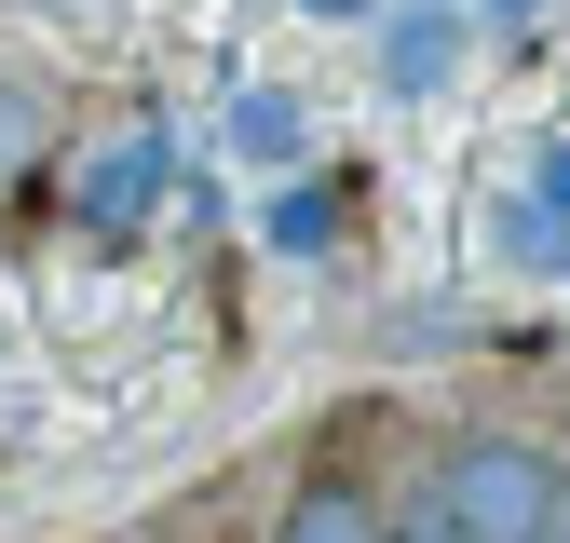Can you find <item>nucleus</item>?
Returning <instances> with one entry per match:
<instances>
[{"mask_svg": "<svg viewBox=\"0 0 570 543\" xmlns=\"http://www.w3.org/2000/svg\"><path fill=\"white\" fill-rule=\"evenodd\" d=\"M421 490L449 503V530H462V543H557L570 462H557L543 435H517V422H475V435H449L435 462H421Z\"/></svg>", "mask_w": 570, "mask_h": 543, "instance_id": "1", "label": "nucleus"}, {"mask_svg": "<svg viewBox=\"0 0 570 543\" xmlns=\"http://www.w3.org/2000/svg\"><path fill=\"white\" fill-rule=\"evenodd\" d=\"M258 543H381V490H367L353 462H313L299 490L272 503V530H258Z\"/></svg>", "mask_w": 570, "mask_h": 543, "instance_id": "2", "label": "nucleus"}, {"mask_svg": "<svg viewBox=\"0 0 570 543\" xmlns=\"http://www.w3.org/2000/svg\"><path fill=\"white\" fill-rule=\"evenodd\" d=\"M150 190H164V136H109V150L82 164V218L122 231V218H150Z\"/></svg>", "mask_w": 570, "mask_h": 543, "instance_id": "3", "label": "nucleus"}, {"mask_svg": "<svg viewBox=\"0 0 570 543\" xmlns=\"http://www.w3.org/2000/svg\"><path fill=\"white\" fill-rule=\"evenodd\" d=\"M28 164H41V82L0 68V190H28Z\"/></svg>", "mask_w": 570, "mask_h": 543, "instance_id": "4", "label": "nucleus"}, {"mask_svg": "<svg viewBox=\"0 0 570 543\" xmlns=\"http://www.w3.org/2000/svg\"><path fill=\"white\" fill-rule=\"evenodd\" d=\"M381 543H462V530H449V503L407 475V490H381Z\"/></svg>", "mask_w": 570, "mask_h": 543, "instance_id": "5", "label": "nucleus"}, {"mask_svg": "<svg viewBox=\"0 0 570 543\" xmlns=\"http://www.w3.org/2000/svg\"><path fill=\"white\" fill-rule=\"evenodd\" d=\"M449 41H462L449 14H421V28H394V82H435V68H449Z\"/></svg>", "mask_w": 570, "mask_h": 543, "instance_id": "6", "label": "nucleus"}, {"mask_svg": "<svg viewBox=\"0 0 570 543\" xmlns=\"http://www.w3.org/2000/svg\"><path fill=\"white\" fill-rule=\"evenodd\" d=\"M232 136H245L258 164H285V150H299V122H285V96H245V109H232Z\"/></svg>", "mask_w": 570, "mask_h": 543, "instance_id": "7", "label": "nucleus"}, {"mask_svg": "<svg viewBox=\"0 0 570 543\" xmlns=\"http://www.w3.org/2000/svg\"><path fill=\"white\" fill-rule=\"evenodd\" d=\"M272 245H285V258L326 245V190H272Z\"/></svg>", "mask_w": 570, "mask_h": 543, "instance_id": "8", "label": "nucleus"}, {"mask_svg": "<svg viewBox=\"0 0 570 543\" xmlns=\"http://www.w3.org/2000/svg\"><path fill=\"white\" fill-rule=\"evenodd\" d=\"M475 14H543V0H475Z\"/></svg>", "mask_w": 570, "mask_h": 543, "instance_id": "9", "label": "nucleus"}, {"mask_svg": "<svg viewBox=\"0 0 570 543\" xmlns=\"http://www.w3.org/2000/svg\"><path fill=\"white\" fill-rule=\"evenodd\" d=\"M313 14H367V0H313Z\"/></svg>", "mask_w": 570, "mask_h": 543, "instance_id": "10", "label": "nucleus"}, {"mask_svg": "<svg viewBox=\"0 0 570 543\" xmlns=\"http://www.w3.org/2000/svg\"><path fill=\"white\" fill-rule=\"evenodd\" d=\"M557 543H570V503H557Z\"/></svg>", "mask_w": 570, "mask_h": 543, "instance_id": "11", "label": "nucleus"}, {"mask_svg": "<svg viewBox=\"0 0 570 543\" xmlns=\"http://www.w3.org/2000/svg\"><path fill=\"white\" fill-rule=\"evenodd\" d=\"M150 543H164V530H150Z\"/></svg>", "mask_w": 570, "mask_h": 543, "instance_id": "12", "label": "nucleus"}]
</instances>
